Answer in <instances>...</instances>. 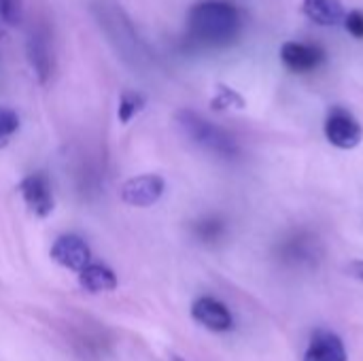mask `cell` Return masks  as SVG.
<instances>
[{"mask_svg":"<svg viewBox=\"0 0 363 361\" xmlns=\"http://www.w3.org/2000/svg\"><path fill=\"white\" fill-rule=\"evenodd\" d=\"M306 17L319 26H340L345 23L347 11L340 0H304L302 4Z\"/></svg>","mask_w":363,"mask_h":361,"instance_id":"8fae6325","label":"cell"},{"mask_svg":"<svg viewBox=\"0 0 363 361\" xmlns=\"http://www.w3.org/2000/svg\"><path fill=\"white\" fill-rule=\"evenodd\" d=\"M240 11L228 0H204L198 2L187 17L189 36L208 47L230 45L240 32Z\"/></svg>","mask_w":363,"mask_h":361,"instance_id":"6da1fadb","label":"cell"},{"mask_svg":"<svg viewBox=\"0 0 363 361\" xmlns=\"http://www.w3.org/2000/svg\"><path fill=\"white\" fill-rule=\"evenodd\" d=\"M28 62L40 83H47L53 70V53H51V36L45 26H36L30 30L26 40Z\"/></svg>","mask_w":363,"mask_h":361,"instance_id":"277c9868","label":"cell"},{"mask_svg":"<svg viewBox=\"0 0 363 361\" xmlns=\"http://www.w3.org/2000/svg\"><path fill=\"white\" fill-rule=\"evenodd\" d=\"M19 194L26 202V206L36 215V217H47L53 211V194H51V183L45 172H34L28 174L19 183Z\"/></svg>","mask_w":363,"mask_h":361,"instance_id":"8992f818","label":"cell"},{"mask_svg":"<svg viewBox=\"0 0 363 361\" xmlns=\"http://www.w3.org/2000/svg\"><path fill=\"white\" fill-rule=\"evenodd\" d=\"M191 317L211 332H230L234 328V317L230 309L211 296L198 298L191 304Z\"/></svg>","mask_w":363,"mask_h":361,"instance_id":"ba28073f","label":"cell"},{"mask_svg":"<svg viewBox=\"0 0 363 361\" xmlns=\"http://www.w3.org/2000/svg\"><path fill=\"white\" fill-rule=\"evenodd\" d=\"M172 361H183V360H181V357H177V355H174V357H172Z\"/></svg>","mask_w":363,"mask_h":361,"instance_id":"ffe728a7","label":"cell"},{"mask_svg":"<svg viewBox=\"0 0 363 361\" xmlns=\"http://www.w3.org/2000/svg\"><path fill=\"white\" fill-rule=\"evenodd\" d=\"M345 270H347L349 277H353V279H357V281H362L363 283V260H353V262H349Z\"/></svg>","mask_w":363,"mask_h":361,"instance_id":"d6986e66","label":"cell"},{"mask_svg":"<svg viewBox=\"0 0 363 361\" xmlns=\"http://www.w3.org/2000/svg\"><path fill=\"white\" fill-rule=\"evenodd\" d=\"M345 26L347 30L355 36V38H363V13L362 11H349L345 17Z\"/></svg>","mask_w":363,"mask_h":361,"instance_id":"ac0fdd59","label":"cell"},{"mask_svg":"<svg viewBox=\"0 0 363 361\" xmlns=\"http://www.w3.org/2000/svg\"><path fill=\"white\" fill-rule=\"evenodd\" d=\"M323 60H325V53L317 45L289 40L281 47V62L291 72H311V70L319 68Z\"/></svg>","mask_w":363,"mask_h":361,"instance_id":"9c48e42d","label":"cell"},{"mask_svg":"<svg viewBox=\"0 0 363 361\" xmlns=\"http://www.w3.org/2000/svg\"><path fill=\"white\" fill-rule=\"evenodd\" d=\"M228 106H245V102L234 89H230L225 85H219L217 96L213 98V109H228Z\"/></svg>","mask_w":363,"mask_h":361,"instance_id":"2e32d148","label":"cell"},{"mask_svg":"<svg viewBox=\"0 0 363 361\" xmlns=\"http://www.w3.org/2000/svg\"><path fill=\"white\" fill-rule=\"evenodd\" d=\"M21 9H23L21 0H0V19L4 23L15 26L21 19Z\"/></svg>","mask_w":363,"mask_h":361,"instance_id":"e0dca14e","label":"cell"},{"mask_svg":"<svg viewBox=\"0 0 363 361\" xmlns=\"http://www.w3.org/2000/svg\"><path fill=\"white\" fill-rule=\"evenodd\" d=\"M166 189V183L160 174H140L121 185V200L130 206H153Z\"/></svg>","mask_w":363,"mask_h":361,"instance_id":"5b68a950","label":"cell"},{"mask_svg":"<svg viewBox=\"0 0 363 361\" xmlns=\"http://www.w3.org/2000/svg\"><path fill=\"white\" fill-rule=\"evenodd\" d=\"M304 361H349L345 343L330 330H317L308 343Z\"/></svg>","mask_w":363,"mask_h":361,"instance_id":"30bf717a","label":"cell"},{"mask_svg":"<svg viewBox=\"0 0 363 361\" xmlns=\"http://www.w3.org/2000/svg\"><path fill=\"white\" fill-rule=\"evenodd\" d=\"M177 123L183 130V134L189 140H194L196 145H200L202 149H206V151H211V153H215L219 157L238 155V145H236L234 136L230 132H225L223 128L215 126L213 121L204 119L196 111L181 109L177 113Z\"/></svg>","mask_w":363,"mask_h":361,"instance_id":"7a4b0ae2","label":"cell"},{"mask_svg":"<svg viewBox=\"0 0 363 361\" xmlns=\"http://www.w3.org/2000/svg\"><path fill=\"white\" fill-rule=\"evenodd\" d=\"M196 234H198L200 240L213 243V240L221 238V234H223V221H219V219H204V221L196 223Z\"/></svg>","mask_w":363,"mask_h":361,"instance_id":"9a60e30c","label":"cell"},{"mask_svg":"<svg viewBox=\"0 0 363 361\" xmlns=\"http://www.w3.org/2000/svg\"><path fill=\"white\" fill-rule=\"evenodd\" d=\"M17 130H19V115L9 106H0V149L9 145V140L15 136Z\"/></svg>","mask_w":363,"mask_h":361,"instance_id":"5bb4252c","label":"cell"},{"mask_svg":"<svg viewBox=\"0 0 363 361\" xmlns=\"http://www.w3.org/2000/svg\"><path fill=\"white\" fill-rule=\"evenodd\" d=\"M51 260L68 270H74V272H81L87 264H91V253H89V247L87 243L77 236V234H66V236H60L51 251H49Z\"/></svg>","mask_w":363,"mask_h":361,"instance_id":"52a82bcc","label":"cell"},{"mask_svg":"<svg viewBox=\"0 0 363 361\" xmlns=\"http://www.w3.org/2000/svg\"><path fill=\"white\" fill-rule=\"evenodd\" d=\"M323 130H325V138L330 140V145H334L342 151H351V149L359 147L363 140L362 123L345 109L330 111Z\"/></svg>","mask_w":363,"mask_h":361,"instance_id":"3957f363","label":"cell"},{"mask_svg":"<svg viewBox=\"0 0 363 361\" xmlns=\"http://www.w3.org/2000/svg\"><path fill=\"white\" fill-rule=\"evenodd\" d=\"M79 285L89 291V294H102V291H113L117 287V277L115 272L104 266V264H87L79 272Z\"/></svg>","mask_w":363,"mask_h":361,"instance_id":"7c38bea8","label":"cell"},{"mask_svg":"<svg viewBox=\"0 0 363 361\" xmlns=\"http://www.w3.org/2000/svg\"><path fill=\"white\" fill-rule=\"evenodd\" d=\"M147 104V98L138 91H123L119 96V106H117V117L121 123H130L132 117H136Z\"/></svg>","mask_w":363,"mask_h":361,"instance_id":"4fadbf2b","label":"cell"}]
</instances>
